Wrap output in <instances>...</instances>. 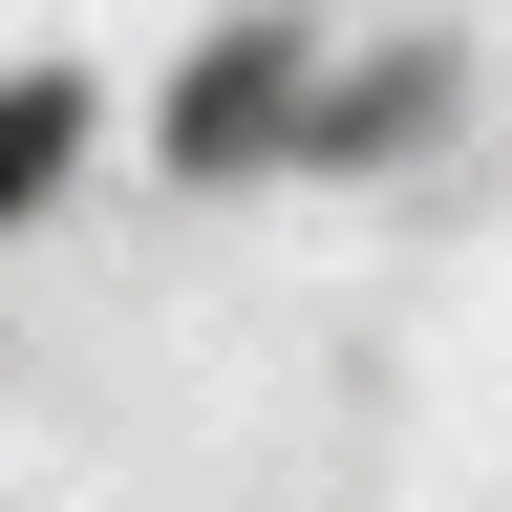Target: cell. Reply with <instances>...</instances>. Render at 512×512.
<instances>
[{
	"mask_svg": "<svg viewBox=\"0 0 512 512\" xmlns=\"http://www.w3.org/2000/svg\"><path fill=\"white\" fill-rule=\"evenodd\" d=\"M448 86H427V64H406V86H342V107H320V150H406V128H427Z\"/></svg>",
	"mask_w": 512,
	"mask_h": 512,
	"instance_id": "cell-3",
	"label": "cell"
},
{
	"mask_svg": "<svg viewBox=\"0 0 512 512\" xmlns=\"http://www.w3.org/2000/svg\"><path fill=\"white\" fill-rule=\"evenodd\" d=\"M278 128H299V43H278V22H235V43L171 86V171H235V150H278Z\"/></svg>",
	"mask_w": 512,
	"mask_h": 512,
	"instance_id": "cell-1",
	"label": "cell"
},
{
	"mask_svg": "<svg viewBox=\"0 0 512 512\" xmlns=\"http://www.w3.org/2000/svg\"><path fill=\"white\" fill-rule=\"evenodd\" d=\"M64 171H86V86H64V64H0V235H22Z\"/></svg>",
	"mask_w": 512,
	"mask_h": 512,
	"instance_id": "cell-2",
	"label": "cell"
}]
</instances>
